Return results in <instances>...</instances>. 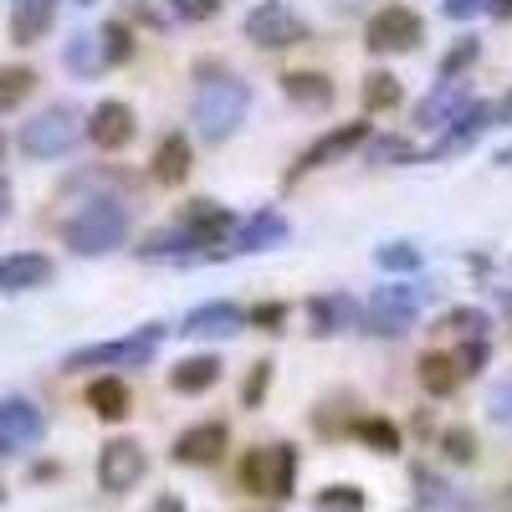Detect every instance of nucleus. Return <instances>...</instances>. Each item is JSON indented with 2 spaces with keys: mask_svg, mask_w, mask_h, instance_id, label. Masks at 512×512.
Listing matches in <instances>:
<instances>
[{
  "mask_svg": "<svg viewBox=\"0 0 512 512\" xmlns=\"http://www.w3.org/2000/svg\"><path fill=\"white\" fill-rule=\"evenodd\" d=\"M200 88H195V103H190V123L205 144H226L236 128L246 123V108H251V88L246 77H236L231 67H210L200 62Z\"/></svg>",
  "mask_w": 512,
  "mask_h": 512,
  "instance_id": "nucleus-1",
  "label": "nucleus"
},
{
  "mask_svg": "<svg viewBox=\"0 0 512 512\" xmlns=\"http://www.w3.org/2000/svg\"><path fill=\"white\" fill-rule=\"evenodd\" d=\"M128 241V205L113 195H93L82 210L62 221V246L77 256H108Z\"/></svg>",
  "mask_w": 512,
  "mask_h": 512,
  "instance_id": "nucleus-2",
  "label": "nucleus"
},
{
  "mask_svg": "<svg viewBox=\"0 0 512 512\" xmlns=\"http://www.w3.org/2000/svg\"><path fill=\"white\" fill-rule=\"evenodd\" d=\"M164 323H144L139 333H128V338H113V344H93V349H72L62 359L67 374H82V369H139L154 359V349L164 344Z\"/></svg>",
  "mask_w": 512,
  "mask_h": 512,
  "instance_id": "nucleus-3",
  "label": "nucleus"
},
{
  "mask_svg": "<svg viewBox=\"0 0 512 512\" xmlns=\"http://www.w3.org/2000/svg\"><path fill=\"white\" fill-rule=\"evenodd\" d=\"M82 134H88V118H82V108L52 103V108H41L36 118L21 123V154H31V159H57V154H67Z\"/></svg>",
  "mask_w": 512,
  "mask_h": 512,
  "instance_id": "nucleus-4",
  "label": "nucleus"
},
{
  "mask_svg": "<svg viewBox=\"0 0 512 512\" xmlns=\"http://www.w3.org/2000/svg\"><path fill=\"white\" fill-rule=\"evenodd\" d=\"M241 487L256 492V497H272V502H287L292 487H297V446H262L241 461Z\"/></svg>",
  "mask_w": 512,
  "mask_h": 512,
  "instance_id": "nucleus-5",
  "label": "nucleus"
},
{
  "mask_svg": "<svg viewBox=\"0 0 512 512\" xmlns=\"http://www.w3.org/2000/svg\"><path fill=\"white\" fill-rule=\"evenodd\" d=\"M374 134H369V118H354V123H338V128H328V134H318L303 154L292 159V169L282 175V185H297L303 175H313V169H323V164H338V159H349L354 149H364Z\"/></svg>",
  "mask_w": 512,
  "mask_h": 512,
  "instance_id": "nucleus-6",
  "label": "nucleus"
},
{
  "mask_svg": "<svg viewBox=\"0 0 512 512\" xmlns=\"http://www.w3.org/2000/svg\"><path fill=\"white\" fill-rule=\"evenodd\" d=\"M308 36V21L297 16L287 0H256L246 11V41H256L262 52H287Z\"/></svg>",
  "mask_w": 512,
  "mask_h": 512,
  "instance_id": "nucleus-7",
  "label": "nucleus"
},
{
  "mask_svg": "<svg viewBox=\"0 0 512 512\" xmlns=\"http://www.w3.org/2000/svg\"><path fill=\"white\" fill-rule=\"evenodd\" d=\"M425 41V21H420V11H410V6H384V11H374L369 16V26H364V47L379 57V52H415Z\"/></svg>",
  "mask_w": 512,
  "mask_h": 512,
  "instance_id": "nucleus-8",
  "label": "nucleus"
},
{
  "mask_svg": "<svg viewBox=\"0 0 512 512\" xmlns=\"http://www.w3.org/2000/svg\"><path fill=\"white\" fill-rule=\"evenodd\" d=\"M144 472H149V456H144V446H139L134 436H113V441L98 451V487L113 492V497L134 492V487L144 482Z\"/></svg>",
  "mask_w": 512,
  "mask_h": 512,
  "instance_id": "nucleus-9",
  "label": "nucleus"
},
{
  "mask_svg": "<svg viewBox=\"0 0 512 512\" xmlns=\"http://www.w3.org/2000/svg\"><path fill=\"white\" fill-rule=\"evenodd\" d=\"M47 431V415L31 400H0V456H21L41 441Z\"/></svg>",
  "mask_w": 512,
  "mask_h": 512,
  "instance_id": "nucleus-10",
  "label": "nucleus"
},
{
  "mask_svg": "<svg viewBox=\"0 0 512 512\" xmlns=\"http://www.w3.org/2000/svg\"><path fill=\"white\" fill-rule=\"evenodd\" d=\"M246 308H236V303H226V297H216V303H200V308H190L185 318H180V328L175 333H185V338H236V333H246Z\"/></svg>",
  "mask_w": 512,
  "mask_h": 512,
  "instance_id": "nucleus-11",
  "label": "nucleus"
},
{
  "mask_svg": "<svg viewBox=\"0 0 512 512\" xmlns=\"http://www.w3.org/2000/svg\"><path fill=\"white\" fill-rule=\"evenodd\" d=\"M226 446H231L226 420H200V425H190V431L175 436V451L169 456H175L180 466H216L226 456Z\"/></svg>",
  "mask_w": 512,
  "mask_h": 512,
  "instance_id": "nucleus-12",
  "label": "nucleus"
},
{
  "mask_svg": "<svg viewBox=\"0 0 512 512\" xmlns=\"http://www.w3.org/2000/svg\"><path fill=\"white\" fill-rule=\"evenodd\" d=\"M359 323H364V308L354 303V297H344V292H318V297H308V333H313V338H333V333L359 328Z\"/></svg>",
  "mask_w": 512,
  "mask_h": 512,
  "instance_id": "nucleus-13",
  "label": "nucleus"
},
{
  "mask_svg": "<svg viewBox=\"0 0 512 512\" xmlns=\"http://www.w3.org/2000/svg\"><path fill=\"white\" fill-rule=\"evenodd\" d=\"M472 108V88H466V77L461 82H436V93L431 98H420L415 108V123L420 128H436V134H446V128Z\"/></svg>",
  "mask_w": 512,
  "mask_h": 512,
  "instance_id": "nucleus-14",
  "label": "nucleus"
},
{
  "mask_svg": "<svg viewBox=\"0 0 512 512\" xmlns=\"http://www.w3.org/2000/svg\"><path fill=\"white\" fill-rule=\"evenodd\" d=\"M134 108H128V103H118V98H103L93 113H88V139L98 144V149H123L128 139H134Z\"/></svg>",
  "mask_w": 512,
  "mask_h": 512,
  "instance_id": "nucleus-15",
  "label": "nucleus"
},
{
  "mask_svg": "<svg viewBox=\"0 0 512 512\" xmlns=\"http://www.w3.org/2000/svg\"><path fill=\"white\" fill-rule=\"evenodd\" d=\"M47 282H52V256H41V251L0 256V292H36Z\"/></svg>",
  "mask_w": 512,
  "mask_h": 512,
  "instance_id": "nucleus-16",
  "label": "nucleus"
},
{
  "mask_svg": "<svg viewBox=\"0 0 512 512\" xmlns=\"http://www.w3.org/2000/svg\"><path fill=\"white\" fill-rule=\"evenodd\" d=\"M221 374H226V364L216 354H190V359H180L175 369H169V390L175 395H205V390L221 384Z\"/></svg>",
  "mask_w": 512,
  "mask_h": 512,
  "instance_id": "nucleus-17",
  "label": "nucleus"
},
{
  "mask_svg": "<svg viewBox=\"0 0 512 512\" xmlns=\"http://www.w3.org/2000/svg\"><path fill=\"white\" fill-rule=\"evenodd\" d=\"M52 26H57V0H16L11 6V41L16 47H36Z\"/></svg>",
  "mask_w": 512,
  "mask_h": 512,
  "instance_id": "nucleus-18",
  "label": "nucleus"
},
{
  "mask_svg": "<svg viewBox=\"0 0 512 512\" xmlns=\"http://www.w3.org/2000/svg\"><path fill=\"white\" fill-rule=\"evenodd\" d=\"M139 256H144V262H200L205 251H200V246H195V236L175 221V226H164V231L144 236Z\"/></svg>",
  "mask_w": 512,
  "mask_h": 512,
  "instance_id": "nucleus-19",
  "label": "nucleus"
},
{
  "mask_svg": "<svg viewBox=\"0 0 512 512\" xmlns=\"http://www.w3.org/2000/svg\"><path fill=\"white\" fill-rule=\"evenodd\" d=\"M287 221L277 210H256L251 221H241V231L231 236V251H272V246H287Z\"/></svg>",
  "mask_w": 512,
  "mask_h": 512,
  "instance_id": "nucleus-20",
  "label": "nucleus"
},
{
  "mask_svg": "<svg viewBox=\"0 0 512 512\" xmlns=\"http://www.w3.org/2000/svg\"><path fill=\"white\" fill-rule=\"evenodd\" d=\"M415 374H420V390H425V395H436V400H451V395L461 390V379H466L461 364H456V354H441V349L420 354Z\"/></svg>",
  "mask_w": 512,
  "mask_h": 512,
  "instance_id": "nucleus-21",
  "label": "nucleus"
},
{
  "mask_svg": "<svg viewBox=\"0 0 512 512\" xmlns=\"http://www.w3.org/2000/svg\"><path fill=\"white\" fill-rule=\"evenodd\" d=\"M190 164H195V154H190V139L185 134H164L159 139V149H154V180L159 185H185L190 180Z\"/></svg>",
  "mask_w": 512,
  "mask_h": 512,
  "instance_id": "nucleus-22",
  "label": "nucleus"
},
{
  "mask_svg": "<svg viewBox=\"0 0 512 512\" xmlns=\"http://www.w3.org/2000/svg\"><path fill=\"white\" fill-rule=\"evenodd\" d=\"M88 410H93L98 420L118 425L128 410H134V395H128V384H123L118 374H103V379H93V384H88Z\"/></svg>",
  "mask_w": 512,
  "mask_h": 512,
  "instance_id": "nucleus-23",
  "label": "nucleus"
},
{
  "mask_svg": "<svg viewBox=\"0 0 512 512\" xmlns=\"http://www.w3.org/2000/svg\"><path fill=\"white\" fill-rule=\"evenodd\" d=\"M425 303H431V287H415V282L374 287V297H369V308H379V313H400V318H420Z\"/></svg>",
  "mask_w": 512,
  "mask_h": 512,
  "instance_id": "nucleus-24",
  "label": "nucleus"
},
{
  "mask_svg": "<svg viewBox=\"0 0 512 512\" xmlns=\"http://www.w3.org/2000/svg\"><path fill=\"white\" fill-rule=\"evenodd\" d=\"M282 93H287V103H297V108H328V103H333V82H328L323 72H287V77H282Z\"/></svg>",
  "mask_w": 512,
  "mask_h": 512,
  "instance_id": "nucleus-25",
  "label": "nucleus"
},
{
  "mask_svg": "<svg viewBox=\"0 0 512 512\" xmlns=\"http://www.w3.org/2000/svg\"><path fill=\"white\" fill-rule=\"evenodd\" d=\"M349 436L364 441V446L379 451V456H400V425H395V420H384V415H354Z\"/></svg>",
  "mask_w": 512,
  "mask_h": 512,
  "instance_id": "nucleus-26",
  "label": "nucleus"
},
{
  "mask_svg": "<svg viewBox=\"0 0 512 512\" xmlns=\"http://www.w3.org/2000/svg\"><path fill=\"white\" fill-rule=\"evenodd\" d=\"M62 62H67V72H77V77H98V72L108 67V57H103V41H98V36H88V31H77V36L67 41Z\"/></svg>",
  "mask_w": 512,
  "mask_h": 512,
  "instance_id": "nucleus-27",
  "label": "nucleus"
},
{
  "mask_svg": "<svg viewBox=\"0 0 512 512\" xmlns=\"http://www.w3.org/2000/svg\"><path fill=\"white\" fill-rule=\"evenodd\" d=\"M374 267L395 272V277H410V272L425 267V251L415 241H384V246H374Z\"/></svg>",
  "mask_w": 512,
  "mask_h": 512,
  "instance_id": "nucleus-28",
  "label": "nucleus"
},
{
  "mask_svg": "<svg viewBox=\"0 0 512 512\" xmlns=\"http://www.w3.org/2000/svg\"><path fill=\"white\" fill-rule=\"evenodd\" d=\"M364 154H369V164H420V149L405 134H374L364 144Z\"/></svg>",
  "mask_w": 512,
  "mask_h": 512,
  "instance_id": "nucleus-29",
  "label": "nucleus"
},
{
  "mask_svg": "<svg viewBox=\"0 0 512 512\" xmlns=\"http://www.w3.org/2000/svg\"><path fill=\"white\" fill-rule=\"evenodd\" d=\"M359 93H364V108H369V113H390V108H400V98H405L395 72H369Z\"/></svg>",
  "mask_w": 512,
  "mask_h": 512,
  "instance_id": "nucleus-30",
  "label": "nucleus"
},
{
  "mask_svg": "<svg viewBox=\"0 0 512 512\" xmlns=\"http://www.w3.org/2000/svg\"><path fill=\"white\" fill-rule=\"evenodd\" d=\"M441 328H446V333H456L461 344H477V338H487V333H492V318H487L482 308H451V313L441 318Z\"/></svg>",
  "mask_w": 512,
  "mask_h": 512,
  "instance_id": "nucleus-31",
  "label": "nucleus"
},
{
  "mask_svg": "<svg viewBox=\"0 0 512 512\" xmlns=\"http://www.w3.org/2000/svg\"><path fill=\"white\" fill-rule=\"evenodd\" d=\"M31 88H36V72L31 67H0V113L21 108L31 98Z\"/></svg>",
  "mask_w": 512,
  "mask_h": 512,
  "instance_id": "nucleus-32",
  "label": "nucleus"
},
{
  "mask_svg": "<svg viewBox=\"0 0 512 512\" xmlns=\"http://www.w3.org/2000/svg\"><path fill=\"white\" fill-rule=\"evenodd\" d=\"M410 482H415V502H420V507H461V497H456L436 472H425V466H415Z\"/></svg>",
  "mask_w": 512,
  "mask_h": 512,
  "instance_id": "nucleus-33",
  "label": "nucleus"
},
{
  "mask_svg": "<svg viewBox=\"0 0 512 512\" xmlns=\"http://www.w3.org/2000/svg\"><path fill=\"white\" fill-rule=\"evenodd\" d=\"M98 41H103V57H108V67H123L128 57H134V26H128V21H103Z\"/></svg>",
  "mask_w": 512,
  "mask_h": 512,
  "instance_id": "nucleus-34",
  "label": "nucleus"
},
{
  "mask_svg": "<svg viewBox=\"0 0 512 512\" xmlns=\"http://www.w3.org/2000/svg\"><path fill=\"white\" fill-rule=\"evenodd\" d=\"M477 57H482V41H477V36H461L456 47H451V52L441 57L436 77H441V82H461V77H466V67H472Z\"/></svg>",
  "mask_w": 512,
  "mask_h": 512,
  "instance_id": "nucleus-35",
  "label": "nucleus"
},
{
  "mask_svg": "<svg viewBox=\"0 0 512 512\" xmlns=\"http://www.w3.org/2000/svg\"><path fill=\"white\" fill-rule=\"evenodd\" d=\"M441 451L456 466H472L477 461V431H472V425H446V431H441Z\"/></svg>",
  "mask_w": 512,
  "mask_h": 512,
  "instance_id": "nucleus-36",
  "label": "nucleus"
},
{
  "mask_svg": "<svg viewBox=\"0 0 512 512\" xmlns=\"http://www.w3.org/2000/svg\"><path fill=\"white\" fill-rule=\"evenodd\" d=\"M313 512H364V492L354 482H338V487H323L313 497Z\"/></svg>",
  "mask_w": 512,
  "mask_h": 512,
  "instance_id": "nucleus-37",
  "label": "nucleus"
},
{
  "mask_svg": "<svg viewBox=\"0 0 512 512\" xmlns=\"http://www.w3.org/2000/svg\"><path fill=\"white\" fill-rule=\"evenodd\" d=\"M272 369H277L272 359H256V364H251V374H246V384H241V405H246V410H256V405L267 400V390H272Z\"/></svg>",
  "mask_w": 512,
  "mask_h": 512,
  "instance_id": "nucleus-38",
  "label": "nucleus"
},
{
  "mask_svg": "<svg viewBox=\"0 0 512 512\" xmlns=\"http://www.w3.org/2000/svg\"><path fill=\"white\" fill-rule=\"evenodd\" d=\"M487 420L502 425V431H512V374H502L487 390Z\"/></svg>",
  "mask_w": 512,
  "mask_h": 512,
  "instance_id": "nucleus-39",
  "label": "nucleus"
},
{
  "mask_svg": "<svg viewBox=\"0 0 512 512\" xmlns=\"http://www.w3.org/2000/svg\"><path fill=\"white\" fill-rule=\"evenodd\" d=\"M169 11H175V21L200 26V21H216L221 16V0H169Z\"/></svg>",
  "mask_w": 512,
  "mask_h": 512,
  "instance_id": "nucleus-40",
  "label": "nucleus"
},
{
  "mask_svg": "<svg viewBox=\"0 0 512 512\" xmlns=\"http://www.w3.org/2000/svg\"><path fill=\"white\" fill-rule=\"evenodd\" d=\"M487 359H492V344H487V338H477V344H461V354H456V364H461L466 379H477Z\"/></svg>",
  "mask_w": 512,
  "mask_h": 512,
  "instance_id": "nucleus-41",
  "label": "nucleus"
},
{
  "mask_svg": "<svg viewBox=\"0 0 512 512\" xmlns=\"http://www.w3.org/2000/svg\"><path fill=\"white\" fill-rule=\"evenodd\" d=\"M287 313H292L287 303H262V308H251L246 318H251L256 328H267V333H282V323H287Z\"/></svg>",
  "mask_w": 512,
  "mask_h": 512,
  "instance_id": "nucleus-42",
  "label": "nucleus"
},
{
  "mask_svg": "<svg viewBox=\"0 0 512 512\" xmlns=\"http://www.w3.org/2000/svg\"><path fill=\"white\" fill-rule=\"evenodd\" d=\"M451 21H472V16H487V0H446L441 6Z\"/></svg>",
  "mask_w": 512,
  "mask_h": 512,
  "instance_id": "nucleus-43",
  "label": "nucleus"
},
{
  "mask_svg": "<svg viewBox=\"0 0 512 512\" xmlns=\"http://www.w3.org/2000/svg\"><path fill=\"white\" fill-rule=\"evenodd\" d=\"M149 512H185V502H180L175 492H164V497H159V502H154Z\"/></svg>",
  "mask_w": 512,
  "mask_h": 512,
  "instance_id": "nucleus-44",
  "label": "nucleus"
},
{
  "mask_svg": "<svg viewBox=\"0 0 512 512\" xmlns=\"http://www.w3.org/2000/svg\"><path fill=\"white\" fill-rule=\"evenodd\" d=\"M487 16H497V21H512V0H487Z\"/></svg>",
  "mask_w": 512,
  "mask_h": 512,
  "instance_id": "nucleus-45",
  "label": "nucleus"
},
{
  "mask_svg": "<svg viewBox=\"0 0 512 512\" xmlns=\"http://www.w3.org/2000/svg\"><path fill=\"white\" fill-rule=\"evenodd\" d=\"M6 210H11V185L0 180V216H6Z\"/></svg>",
  "mask_w": 512,
  "mask_h": 512,
  "instance_id": "nucleus-46",
  "label": "nucleus"
},
{
  "mask_svg": "<svg viewBox=\"0 0 512 512\" xmlns=\"http://www.w3.org/2000/svg\"><path fill=\"white\" fill-rule=\"evenodd\" d=\"M497 164H507V169H512V149H497Z\"/></svg>",
  "mask_w": 512,
  "mask_h": 512,
  "instance_id": "nucleus-47",
  "label": "nucleus"
},
{
  "mask_svg": "<svg viewBox=\"0 0 512 512\" xmlns=\"http://www.w3.org/2000/svg\"><path fill=\"white\" fill-rule=\"evenodd\" d=\"M0 154H6V134H0Z\"/></svg>",
  "mask_w": 512,
  "mask_h": 512,
  "instance_id": "nucleus-48",
  "label": "nucleus"
},
{
  "mask_svg": "<svg viewBox=\"0 0 512 512\" xmlns=\"http://www.w3.org/2000/svg\"><path fill=\"white\" fill-rule=\"evenodd\" d=\"M77 6H93V0H77Z\"/></svg>",
  "mask_w": 512,
  "mask_h": 512,
  "instance_id": "nucleus-49",
  "label": "nucleus"
},
{
  "mask_svg": "<svg viewBox=\"0 0 512 512\" xmlns=\"http://www.w3.org/2000/svg\"><path fill=\"white\" fill-rule=\"evenodd\" d=\"M0 502H6V487H0Z\"/></svg>",
  "mask_w": 512,
  "mask_h": 512,
  "instance_id": "nucleus-50",
  "label": "nucleus"
}]
</instances>
